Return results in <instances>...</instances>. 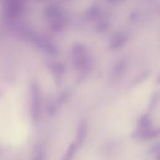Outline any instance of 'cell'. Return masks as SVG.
Here are the masks:
<instances>
[{"mask_svg":"<svg viewBox=\"0 0 160 160\" xmlns=\"http://www.w3.org/2000/svg\"><path fill=\"white\" fill-rule=\"evenodd\" d=\"M77 149L78 148H77L75 143L74 142L71 143L69 146L66 153L64 154L61 160H72Z\"/></svg>","mask_w":160,"mask_h":160,"instance_id":"5b68a950","label":"cell"},{"mask_svg":"<svg viewBox=\"0 0 160 160\" xmlns=\"http://www.w3.org/2000/svg\"><path fill=\"white\" fill-rule=\"evenodd\" d=\"M149 152L154 155L155 159L156 160L160 159V153H159V144L157 143L154 144L149 150Z\"/></svg>","mask_w":160,"mask_h":160,"instance_id":"8992f818","label":"cell"},{"mask_svg":"<svg viewBox=\"0 0 160 160\" xmlns=\"http://www.w3.org/2000/svg\"><path fill=\"white\" fill-rule=\"evenodd\" d=\"M159 135V129L152 128L147 129H136L132 133L133 138L140 141L150 140L158 137Z\"/></svg>","mask_w":160,"mask_h":160,"instance_id":"6da1fadb","label":"cell"},{"mask_svg":"<svg viewBox=\"0 0 160 160\" xmlns=\"http://www.w3.org/2000/svg\"><path fill=\"white\" fill-rule=\"evenodd\" d=\"M44 153L42 150L38 151L36 156L34 157L32 160H44Z\"/></svg>","mask_w":160,"mask_h":160,"instance_id":"52a82bcc","label":"cell"},{"mask_svg":"<svg viewBox=\"0 0 160 160\" xmlns=\"http://www.w3.org/2000/svg\"><path fill=\"white\" fill-rule=\"evenodd\" d=\"M152 121L148 114H143L141 116L137 122V128L138 129H147L152 128Z\"/></svg>","mask_w":160,"mask_h":160,"instance_id":"277c9868","label":"cell"},{"mask_svg":"<svg viewBox=\"0 0 160 160\" xmlns=\"http://www.w3.org/2000/svg\"><path fill=\"white\" fill-rule=\"evenodd\" d=\"M88 123L85 119H82L79 122L77 131V138L75 143L77 148L84 143L88 134Z\"/></svg>","mask_w":160,"mask_h":160,"instance_id":"3957f363","label":"cell"},{"mask_svg":"<svg viewBox=\"0 0 160 160\" xmlns=\"http://www.w3.org/2000/svg\"><path fill=\"white\" fill-rule=\"evenodd\" d=\"M40 99L39 94L37 88H34L31 92V114L34 121H38L40 117Z\"/></svg>","mask_w":160,"mask_h":160,"instance_id":"7a4b0ae2","label":"cell"}]
</instances>
